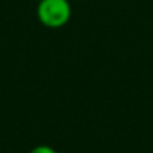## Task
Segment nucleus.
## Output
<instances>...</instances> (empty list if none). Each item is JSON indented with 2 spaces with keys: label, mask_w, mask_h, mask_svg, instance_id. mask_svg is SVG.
I'll return each mask as SVG.
<instances>
[{
  "label": "nucleus",
  "mask_w": 153,
  "mask_h": 153,
  "mask_svg": "<svg viewBox=\"0 0 153 153\" xmlns=\"http://www.w3.org/2000/svg\"><path fill=\"white\" fill-rule=\"evenodd\" d=\"M36 15L42 26L48 29H60L69 23L72 8L69 0H39Z\"/></svg>",
  "instance_id": "1"
},
{
  "label": "nucleus",
  "mask_w": 153,
  "mask_h": 153,
  "mask_svg": "<svg viewBox=\"0 0 153 153\" xmlns=\"http://www.w3.org/2000/svg\"><path fill=\"white\" fill-rule=\"evenodd\" d=\"M30 153H57L53 147L47 146V144H41V146H36L30 150Z\"/></svg>",
  "instance_id": "2"
},
{
  "label": "nucleus",
  "mask_w": 153,
  "mask_h": 153,
  "mask_svg": "<svg viewBox=\"0 0 153 153\" xmlns=\"http://www.w3.org/2000/svg\"><path fill=\"white\" fill-rule=\"evenodd\" d=\"M38 2H39V0H38Z\"/></svg>",
  "instance_id": "3"
}]
</instances>
